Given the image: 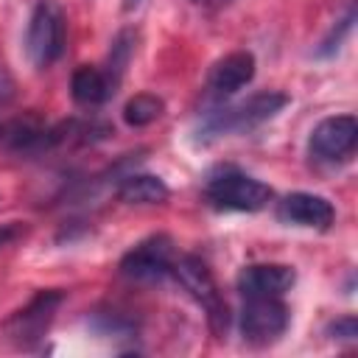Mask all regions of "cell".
Returning a JSON list of instances; mask_svg holds the SVG:
<instances>
[{"label": "cell", "mask_w": 358, "mask_h": 358, "mask_svg": "<svg viewBox=\"0 0 358 358\" xmlns=\"http://www.w3.org/2000/svg\"><path fill=\"white\" fill-rule=\"evenodd\" d=\"M288 103H291V98L285 92L266 90V92H257V95H252V98H246L241 103L215 109V112H210L199 123V131H196L199 134V143H210V140H218V137L252 131L260 123L271 120L277 112H282Z\"/></svg>", "instance_id": "obj_1"}, {"label": "cell", "mask_w": 358, "mask_h": 358, "mask_svg": "<svg viewBox=\"0 0 358 358\" xmlns=\"http://www.w3.org/2000/svg\"><path fill=\"white\" fill-rule=\"evenodd\" d=\"M271 187L249 173L241 171H221L210 176L204 187V199L215 210H235V213H257L271 201Z\"/></svg>", "instance_id": "obj_2"}, {"label": "cell", "mask_w": 358, "mask_h": 358, "mask_svg": "<svg viewBox=\"0 0 358 358\" xmlns=\"http://www.w3.org/2000/svg\"><path fill=\"white\" fill-rule=\"evenodd\" d=\"M62 299H64V294L56 291V288L36 291V294L28 299V305H22L20 310H14V313L3 322V327H0L3 336H6L14 347H20V350L36 347V341L45 338V333H48V327H50V322H53V316H56Z\"/></svg>", "instance_id": "obj_3"}, {"label": "cell", "mask_w": 358, "mask_h": 358, "mask_svg": "<svg viewBox=\"0 0 358 358\" xmlns=\"http://www.w3.org/2000/svg\"><path fill=\"white\" fill-rule=\"evenodd\" d=\"M64 50V17L59 6L42 0L31 11L25 31V53L36 70L50 67Z\"/></svg>", "instance_id": "obj_4"}, {"label": "cell", "mask_w": 358, "mask_h": 358, "mask_svg": "<svg viewBox=\"0 0 358 358\" xmlns=\"http://www.w3.org/2000/svg\"><path fill=\"white\" fill-rule=\"evenodd\" d=\"M173 274L182 282V288L204 308L210 327L215 333H224L227 322H229V313H227V302L221 299L218 285H215L213 271L207 268V263L201 257H196V255H185V257H179L173 263Z\"/></svg>", "instance_id": "obj_5"}, {"label": "cell", "mask_w": 358, "mask_h": 358, "mask_svg": "<svg viewBox=\"0 0 358 358\" xmlns=\"http://www.w3.org/2000/svg\"><path fill=\"white\" fill-rule=\"evenodd\" d=\"M288 322H291V313L280 302V296H246L238 327L246 344L263 347L277 341L288 330Z\"/></svg>", "instance_id": "obj_6"}, {"label": "cell", "mask_w": 358, "mask_h": 358, "mask_svg": "<svg viewBox=\"0 0 358 358\" xmlns=\"http://www.w3.org/2000/svg\"><path fill=\"white\" fill-rule=\"evenodd\" d=\"M120 274L137 282H162L173 274V241L168 235H151L129 249L120 260Z\"/></svg>", "instance_id": "obj_7"}, {"label": "cell", "mask_w": 358, "mask_h": 358, "mask_svg": "<svg viewBox=\"0 0 358 358\" xmlns=\"http://www.w3.org/2000/svg\"><path fill=\"white\" fill-rule=\"evenodd\" d=\"M358 120L352 115H336L316 123L308 140V151L319 162H344L355 154Z\"/></svg>", "instance_id": "obj_8"}, {"label": "cell", "mask_w": 358, "mask_h": 358, "mask_svg": "<svg viewBox=\"0 0 358 358\" xmlns=\"http://www.w3.org/2000/svg\"><path fill=\"white\" fill-rule=\"evenodd\" d=\"M294 282L296 271L285 263H255L238 274V291L243 296H282Z\"/></svg>", "instance_id": "obj_9"}, {"label": "cell", "mask_w": 358, "mask_h": 358, "mask_svg": "<svg viewBox=\"0 0 358 358\" xmlns=\"http://www.w3.org/2000/svg\"><path fill=\"white\" fill-rule=\"evenodd\" d=\"M277 218L294 227H310V229H327L336 218L333 204L324 196L316 193H288L277 204Z\"/></svg>", "instance_id": "obj_10"}, {"label": "cell", "mask_w": 358, "mask_h": 358, "mask_svg": "<svg viewBox=\"0 0 358 358\" xmlns=\"http://www.w3.org/2000/svg\"><path fill=\"white\" fill-rule=\"evenodd\" d=\"M252 78H255V56L249 50H232L210 67L207 90L215 98H227L235 95L241 87H246Z\"/></svg>", "instance_id": "obj_11"}, {"label": "cell", "mask_w": 358, "mask_h": 358, "mask_svg": "<svg viewBox=\"0 0 358 358\" xmlns=\"http://www.w3.org/2000/svg\"><path fill=\"white\" fill-rule=\"evenodd\" d=\"M70 92H73L76 103L98 106V103H103V101H109L115 95V84L109 81V76L103 70L81 64V67H76V73L70 78Z\"/></svg>", "instance_id": "obj_12"}, {"label": "cell", "mask_w": 358, "mask_h": 358, "mask_svg": "<svg viewBox=\"0 0 358 358\" xmlns=\"http://www.w3.org/2000/svg\"><path fill=\"white\" fill-rule=\"evenodd\" d=\"M59 140H62V134L56 129H45V126H36L28 120H17L3 131V143L17 154H39V151L56 145Z\"/></svg>", "instance_id": "obj_13"}, {"label": "cell", "mask_w": 358, "mask_h": 358, "mask_svg": "<svg viewBox=\"0 0 358 358\" xmlns=\"http://www.w3.org/2000/svg\"><path fill=\"white\" fill-rule=\"evenodd\" d=\"M168 196V185L154 173H126L117 185V199L126 204H162Z\"/></svg>", "instance_id": "obj_14"}, {"label": "cell", "mask_w": 358, "mask_h": 358, "mask_svg": "<svg viewBox=\"0 0 358 358\" xmlns=\"http://www.w3.org/2000/svg\"><path fill=\"white\" fill-rule=\"evenodd\" d=\"M162 112H165V101L159 95H154V92H137L134 98L126 101L123 120L131 129H143V126H151L154 120H159Z\"/></svg>", "instance_id": "obj_15"}, {"label": "cell", "mask_w": 358, "mask_h": 358, "mask_svg": "<svg viewBox=\"0 0 358 358\" xmlns=\"http://www.w3.org/2000/svg\"><path fill=\"white\" fill-rule=\"evenodd\" d=\"M134 48H137V31H131V28H123L112 39V48H109V59H106V70L103 73L109 76V81L115 87L123 78V73H126V67H129V62L134 56Z\"/></svg>", "instance_id": "obj_16"}, {"label": "cell", "mask_w": 358, "mask_h": 358, "mask_svg": "<svg viewBox=\"0 0 358 358\" xmlns=\"http://www.w3.org/2000/svg\"><path fill=\"white\" fill-rule=\"evenodd\" d=\"M352 22H355V6L350 3V6H347V14H344V17H341L330 31H327V36L319 42L316 56H322V59H324V56H333V53L341 48V42L347 39V34L352 31Z\"/></svg>", "instance_id": "obj_17"}, {"label": "cell", "mask_w": 358, "mask_h": 358, "mask_svg": "<svg viewBox=\"0 0 358 358\" xmlns=\"http://www.w3.org/2000/svg\"><path fill=\"white\" fill-rule=\"evenodd\" d=\"M333 341H355L358 338V319L355 316H338L336 322L327 324L324 330Z\"/></svg>", "instance_id": "obj_18"}, {"label": "cell", "mask_w": 358, "mask_h": 358, "mask_svg": "<svg viewBox=\"0 0 358 358\" xmlns=\"http://www.w3.org/2000/svg\"><path fill=\"white\" fill-rule=\"evenodd\" d=\"M11 98H14V81H11V76L0 67V106H6Z\"/></svg>", "instance_id": "obj_19"}, {"label": "cell", "mask_w": 358, "mask_h": 358, "mask_svg": "<svg viewBox=\"0 0 358 358\" xmlns=\"http://www.w3.org/2000/svg\"><path fill=\"white\" fill-rule=\"evenodd\" d=\"M17 235H20V227H17V224H6V227H0V246L11 243Z\"/></svg>", "instance_id": "obj_20"}, {"label": "cell", "mask_w": 358, "mask_h": 358, "mask_svg": "<svg viewBox=\"0 0 358 358\" xmlns=\"http://www.w3.org/2000/svg\"><path fill=\"white\" fill-rule=\"evenodd\" d=\"M140 6V0H123V8L126 11H131V8H137Z\"/></svg>", "instance_id": "obj_21"}, {"label": "cell", "mask_w": 358, "mask_h": 358, "mask_svg": "<svg viewBox=\"0 0 358 358\" xmlns=\"http://www.w3.org/2000/svg\"><path fill=\"white\" fill-rule=\"evenodd\" d=\"M215 3H218V6H221V3H229V0H215Z\"/></svg>", "instance_id": "obj_22"}]
</instances>
